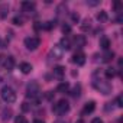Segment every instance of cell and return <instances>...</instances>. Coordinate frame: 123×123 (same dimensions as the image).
<instances>
[{"label":"cell","instance_id":"cell-1","mask_svg":"<svg viewBox=\"0 0 123 123\" xmlns=\"http://www.w3.org/2000/svg\"><path fill=\"white\" fill-rule=\"evenodd\" d=\"M0 97H2L6 103H13L16 100V91L9 87V86H5L2 90H0Z\"/></svg>","mask_w":123,"mask_h":123},{"label":"cell","instance_id":"cell-2","mask_svg":"<svg viewBox=\"0 0 123 123\" xmlns=\"http://www.w3.org/2000/svg\"><path fill=\"white\" fill-rule=\"evenodd\" d=\"M70 110V104H68V101L67 100H59L55 106H54V111L56 113V114H59V116H62V114H65L67 111Z\"/></svg>","mask_w":123,"mask_h":123},{"label":"cell","instance_id":"cell-3","mask_svg":"<svg viewBox=\"0 0 123 123\" xmlns=\"http://www.w3.org/2000/svg\"><path fill=\"white\" fill-rule=\"evenodd\" d=\"M41 43V39L38 36H28L25 38V46L29 49V51H35Z\"/></svg>","mask_w":123,"mask_h":123},{"label":"cell","instance_id":"cell-4","mask_svg":"<svg viewBox=\"0 0 123 123\" xmlns=\"http://www.w3.org/2000/svg\"><path fill=\"white\" fill-rule=\"evenodd\" d=\"M94 87L97 88V90H100V93H103V94H109L110 93V90H111V87H110V84L109 83H106V81H96L94 83Z\"/></svg>","mask_w":123,"mask_h":123},{"label":"cell","instance_id":"cell-5","mask_svg":"<svg viewBox=\"0 0 123 123\" xmlns=\"http://www.w3.org/2000/svg\"><path fill=\"white\" fill-rule=\"evenodd\" d=\"M73 62L77 64V65H84V64H86V54L81 52V51L75 52V54L73 55Z\"/></svg>","mask_w":123,"mask_h":123},{"label":"cell","instance_id":"cell-6","mask_svg":"<svg viewBox=\"0 0 123 123\" xmlns=\"http://www.w3.org/2000/svg\"><path fill=\"white\" fill-rule=\"evenodd\" d=\"M2 65L5 67V70L12 71L13 67H15V59H13V56H5L3 61H2Z\"/></svg>","mask_w":123,"mask_h":123},{"label":"cell","instance_id":"cell-7","mask_svg":"<svg viewBox=\"0 0 123 123\" xmlns=\"http://www.w3.org/2000/svg\"><path fill=\"white\" fill-rule=\"evenodd\" d=\"M38 93H39V86L36 84V83H32V84H29L28 86V97H36L38 96Z\"/></svg>","mask_w":123,"mask_h":123},{"label":"cell","instance_id":"cell-8","mask_svg":"<svg viewBox=\"0 0 123 123\" xmlns=\"http://www.w3.org/2000/svg\"><path fill=\"white\" fill-rule=\"evenodd\" d=\"M94 109H96V103H94V101H88V103H86V106H84V109H83L81 114H83V116L90 114V113H93V111H94Z\"/></svg>","mask_w":123,"mask_h":123},{"label":"cell","instance_id":"cell-9","mask_svg":"<svg viewBox=\"0 0 123 123\" xmlns=\"http://www.w3.org/2000/svg\"><path fill=\"white\" fill-rule=\"evenodd\" d=\"M22 10L23 12H33L35 10V3L33 2H22Z\"/></svg>","mask_w":123,"mask_h":123},{"label":"cell","instance_id":"cell-10","mask_svg":"<svg viewBox=\"0 0 123 123\" xmlns=\"http://www.w3.org/2000/svg\"><path fill=\"white\" fill-rule=\"evenodd\" d=\"M58 46L62 49V51H68V49H71V42H70L68 38H62V39H61V43Z\"/></svg>","mask_w":123,"mask_h":123},{"label":"cell","instance_id":"cell-11","mask_svg":"<svg viewBox=\"0 0 123 123\" xmlns=\"http://www.w3.org/2000/svg\"><path fill=\"white\" fill-rule=\"evenodd\" d=\"M64 74H65V68H64V67L58 65V67L54 68V77H56V78H62Z\"/></svg>","mask_w":123,"mask_h":123},{"label":"cell","instance_id":"cell-12","mask_svg":"<svg viewBox=\"0 0 123 123\" xmlns=\"http://www.w3.org/2000/svg\"><path fill=\"white\" fill-rule=\"evenodd\" d=\"M100 46H101L104 51H109V48H110V39H109L107 36H103V38L100 39Z\"/></svg>","mask_w":123,"mask_h":123},{"label":"cell","instance_id":"cell-13","mask_svg":"<svg viewBox=\"0 0 123 123\" xmlns=\"http://www.w3.org/2000/svg\"><path fill=\"white\" fill-rule=\"evenodd\" d=\"M19 68H20V71H22L23 74H29V73L32 71V65H31L29 62H22V64L19 65Z\"/></svg>","mask_w":123,"mask_h":123},{"label":"cell","instance_id":"cell-14","mask_svg":"<svg viewBox=\"0 0 123 123\" xmlns=\"http://www.w3.org/2000/svg\"><path fill=\"white\" fill-rule=\"evenodd\" d=\"M113 56H114V54L111 51H106L104 55H103V61H104V62H110V61L113 59Z\"/></svg>","mask_w":123,"mask_h":123},{"label":"cell","instance_id":"cell-15","mask_svg":"<svg viewBox=\"0 0 123 123\" xmlns=\"http://www.w3.org/2000/svg\"><path fill=\"white\" fill-rule=\"evenodd\" d=\"M68 88H70V84H68V83H61V84L58 86V88H56V90H58L59 93H67V91H68Z\"/></svg>","mask_w":123,"mask_h":123},{"label":"cell","instance_id":"cell-16","mask_svg":"<svg viewBox=\"0 0 123 123\" xmlns=\"http://www.w3.org/2000/svg\"><path fill=\"white\" fill-rule=\"evenodd\" d=\"M74 42H75V45H77V46H84V43H86V39H84V36L78 35V36H75Z\"/></svg>","mask_w":123,"mask_h":123},{"label":"cell","instance_id":"cell-17","mask_svg":"<svg viewBox=\"0 0 123 123\" xmlns=\"http://www.w3.org/2000/svg\"><path fill=\"white\" fill-rule=\"evenodd\" d=\"M7 13H9V7H7L6 5H0V16H2V18H6Z\"/></svg>","mask_w":123,"mask_h":123},{"label":"cell","instance_id":"cell-18","mask_svg":"<svg viewBox=\"0 0 123 123\" xmlns=\"http://www.w3.org/2000/svg\"><path fill=\"white\" fill-rule=\"evenodd\" d=\"M114 75H116L114 68H107V70H106V78H107V80H111Z\"/></svg>","mask_w":123,"mask_h":123},{"label":"cell","instance_id":"cell-19","mask_svg":"<svg viewBox=\"0 0 123 123\" xmlns=\"http://www.w3.org/2000/svg\"><path fill=\"white\" fill-rule=\"evenodd\" d=\"M97 19H98L100 22H106V20H107V13H106L104 10L98 12V13H97Z\"/></svg>","mask_w":123,"mask_h":123},{"label":"cell","instance_id":"cell-20","mask_svg":"<svg viewBox=\"0 0 123 123\" xmlns=\"http://www.w3.org/2000/svg\"><path fill=\"white\" fill-rule=\"evenodd\" d=\"M15 123H28V120H26L25 116H16L15 117Z\"/></svg>","mask_w":123,"mask_h":123},{"label":"cell","instance_id":"cell-21","mask_svg":"<svg viewBox=\"0 0 123 123\" xmlns=\"http://www.w3.org/2000/svg\"><path fill=\"white\" fill-rule=\"evenodd\" d=\"M113 7H114V10H116L117 13H120V10H122V7H123V5H122L120 2H114V5H113Z\"/></svg>","mask_w":123,"mask_h":123},{"label":"cell","instance_id":"cell-22","mask_svg":"<svg viewBox=\"0 0 123 123\" xmlns=\"http://www.w3.org/2000/svg\"><path fill=\"white\" fill-rule=\"evenodd\" d=\"M13 23H15V25H18V26H20V25H23V19H22V18H19V16H16V18L13 19Z\"/></svg>","mask_w":123,"mask_h":123},{"label":"cell","instance_id":"cell-23","mask_svg":"<svg viewBox=\"0 0 123 123\" xmlns=\"http://www.w3.org/2000/svg\"><path fill=\"white\" fill-rule=\"evenodd\" d=\"M88 28H90V20H88V19H86V20L83 22V25H81V29H83V31H87Z\"/></svg>","mask_w":123,"mask_h":123},{"label":"cell","instance_id":"cell-24","mask_svg":"<svg viewBox=\"0 0 123 123\" xmlns=\"http://www.w3.org/2000/svg\"><path fill=\"white\" fill-rule=\"evenodd\" d=\"M52 26H55V23H54V22H46V23L43 25V29L49 31V29H52Z\"/></svg>","mask_w":123,"mask_h":123},{"label":"cell","instance_id":"cell-25","mask_svg":"<svg viewBox=\"0 0 123 123\" xmlns=\"http://www.w3.org/2000/svg\"><path fill=\"white\" fill-rule=\"evenodd\" d=\"M62 32H64V33H70V32H71V26H70V25H64V26H62Z\"/></svg>","mask_w":123,"mask_h":123},{"label":"cell","instance_id":"cell-26","mask_svg":"<svg viewBox=\"0 0 123 123\" xmlns=\"http://www.w3.org/2000/svg\"><path fill=\"white\" fill-rule=\"evenodd\" d=\"M116 106H117V107H122V106H123V101H122V96H117V98H116Z\"/></svg>","mask_w":123,"mask_h":123},{"label":"cell","instance_id":"cell-27","mask_svg":"<svg viewBox=\"0 0 123 123\" xmlns=\"http://www.w3.org/2000/svg\"><path fill=\"white\" fill-rule=\"evenodd\" d=\"M80 90H81V88H80V86H78V87H75V88H74V93H73V96L78 97V96H80Z\"/></svg>","mask_w":123,"mask_h":123},{"label":"cell","instance_id":"cell-28","mask_svg":"<svg viewBox=\"0 0 123 123\" xmlns=\"http://www.w3.org/2000/svg\"><path fill=\"white\" fill-rule=\"evenodd\" d=\"M10 113H12V110H10V109H9V110H5V113H3V119H5V120H6V119H9V116H7V114H10Z\"/></svg>","mask_w":123,"mask_h":123},{"label":"cell","instance_id":"cell-29","mask_svg":"<svg viewBox=\"0 0 123 123\" xmlns=\"http://www.w3.org/2000/svg\"><path fill=\"white\" fill-rule=\"evenodd\" d=\"M91 123H103V120H101L100 117H96V119H93V120H91Z\"/></svg>","mask_w":123,"mask_h":123},{"label":"cell","instance_id":"cell-30","mask_svg":"<svg viewBox=\"0 0 123 123\" xmlns=\"http://www.w3.org/2000/svg\"><path fill=\"white\" fill-rule=\"evenodd\" d=\"M78 19H80V16H78L77 13H73V20H74V22H78Z\"/></svg>","mask_w":123,"mask_h":123},{"label":"cell","instance_id":"cell-31","mask_svg":"<svg viewBox=\"0 0 123 123\" xmlns=\"http://www.w3.org/2000/svg\"><path fill=\"white\" fill-rule=\"evenodd\" d=\"M22 109L26 111V110H29V106H28V103H23V106H22Z\"/></svg>","mask_w":123,"mask_h":123},{"label":"cell","instance_id":"cell-32","mask_svg":"<svg viewBox=\"0 0 123 123\" xmlns=\"http://www.w3.org/2000/svg\"><path fill=\"white\" fill-rule=\"evenodd\" d=\"M33 123H45V122H43V120H41V119H36Z\"/></svg>","mask_w":123,"mask_h":123},{"label":"cell","instance_id":"cell-33","mask_svg":"<svg viewBox=\"0 0 123 123\" xmlns=\"http://www.w3.org/2000/svg\"><path fill=\"white\" fill-rule=\"evenodd\" d=\"M77 123H84V120H77Z\"/></svg>","mask_w":123,"mask_h":123},{"label":"cell","instance_id":"cell-34","mask_svg":"<svg viewBox=\"0 0 123 123\" xmlns=\"http://www.w3.org/2000/svg\"><path fill=\"white\" fill-rule=\"evenodd\" d=\"M56 123H67V122H56Z\"/></svg>","mask_w":123,"mask_h":123},{"label":"cell","instance_id":"cell-35","mask_svg":"<svg viewBox=\"0 0 123 123\" xmlns=\"http://www.w3.org/2000/svg\"><path fill=\"white\" fill-rule=\"evenodd\" d=\"M0 81H2V77H0Z\"/></svg>","mask_w":123,"mask_h":123}]
</instances>
